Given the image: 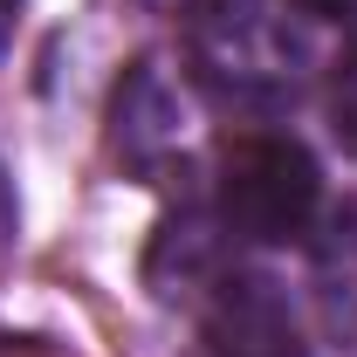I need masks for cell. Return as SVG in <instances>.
I'll list each match as a JSON object with an SVG mask.
<instances>
[{
  "label": "cell",
  "mask_w": 357,
  "mask_h": 357,
  "mask_svg": "<svg viewBox=\"0 0 357 357\" xmlns=\"http://www.w3.org/2000/svg\"><path fill=\"white\" fill-rule=\"evenodd\" d=\"M185 55H192V76L241 110L296 103L316 62L303 7H282V0H206L185 28Z\"/></svg>",
  "instance_id": "1"
},
{
  "label": "cell",
  "mask_w": 357,
  "mask_h": 357,
  "mask_svg": "<svg viewBox=\"0 0 357 357\" xmlns=\"http://www.w3.org/2000/svg\"><path fill=\"white\" fill-rule=\"evenodd\" d=\"M323 178L316 158L282 131H248L220 151V227L241 241H296L310 234Z\"/></svg>",
  "instance_id": "2"
},
{
  "label": "cell",
  "mask_w": 357,
  "mask_h": 357,
  "mask_svg": "<svg viewBox=\"0 0 357 357\" xmlns=\"http://www.w3.org/2000/svg\"><path fill=\"white\" fill-rule=\"evenodd\" d=\"M199 344L206 357H316L282 282H268L255 268L213 275L206 310H199Z\"/></svg>",
  "instance_id": "3"
},
{
  "label": "cell",
  "mask_w": 357,
  "mask_h": 357,
  "mask_svg": "<svg viewBox=\"0 0 357 357\" xmlns=\"http://www.w3.org/2000/svg\"><path fill=\"white\" fill-rule=\"evenodd\" d=\"M110 151L117 165L131 172H165L178 151H185V103H178V83L165 76V62H137L131 76L110 96Z\"/></svg>",
  "instance_id": "4"
},
{
  "label": "cell",
  "mask_w": 357,
  "mask_h": 357,
  "mask_svg": "<svg viewBox=\"0 0 357 357\" xmlns=\"http://www.w3.org/2000/svg\"><path fill=\"white\" fill-rule=\"evenodd\" d=\"M316 303H323V323L337 337L357 344V199L330 206V220L316 227Z\"/></svg>",
  "instance_id": "5"
},
{
  "label": "cell",
  "mask_w": 357,
  "mask_h": 357,
  "mask_svg": "<svg viewBox=\"0 0 357 357\" xmlns=\"http://www.w3.org/2000/svg\"><path fill=\"white\" fill-rule=\"evenodd\" d=\"M323 110H330V137L357 158V42L337 55L330 69V89H323Z\"/></svg>",
  "instance_id": "6"
},
{
  "label": "cell",
  "mask_w": 357,
  "mask_h": 357,
  "mask_svg": "<svg viewBox=\"0 0 357 357\" xmlns=\"http://www.w3.org/2000/svg\"><path fill=\"white\" fill-rule=\"evenodd\" d=\"M289 7H303L310 21H357V0H289Z\"/></svg>",
  "instance_id": "7"
},
{
  "label": "cell",
  "mask_w": 357,
  "mask_h": 357,
  "mask_svg": "<svg viewBox=\"0 0 357 357\" xmlns=\"http://www.w3.org/2000/svg\"><path fill=\"white\" fill-rule=\"evenodd\" d=\"M14 28H21V0H0V55L14 42Z\"/></svg>",
  "instance_id": "8"
},
{
  "label": "cell",
  "mask_w": 357,
  "mask_h": 357,
  "mask_svg": "<svg viewBox=\"0 0 357 357\" xmlns=\"http://www.w3.org/2000/svg\"><path fill=\"white\" fill-rule=\"evenodd\" d=\"M144 7H158V14H185V21H192V14H199L206 0H144Z\"/></svg>",
  "instance_id": "9"
},
{
  "label": "cell",
  "mask_w": 357,
  "mask_h": 357,
  "mask_svg": "<svg viewBox=\"0 0 357 357\" xmlns=\"http://www.w3.org/2000/svg\"><path fill=\"white\" fill-rule=\"evenodd\" d=\"M7 227H14V199H7V178H0V241H7Z\"/></svg>",
  "instance_id": "10"
}]
</instances>
